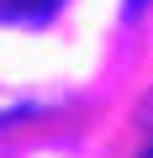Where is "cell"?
<instances>
[{"label":"cell","mask_w":153,"mask_h":158,"mask_svg":"<svg viewBox=\"0 0 153 158\" xmlns=\"http://www.w3.org/2000/svg\"><path fill=\"white\" fill-rule=\"evenodd\" d=\"M58 6V0H16V6H11V16H48Z\"/></svg>","instance_id":"6da1fadb"},{"label":"cell","mask_w":153,"mask_h":158,"mask_svg":"<svg viewBox=\"0 0 153 158\" xmlns=\"http://www.w3.org/2000/svg\"><path fill=\"white\" fill-rule=\"evenodd\" d=\"M153 11V0H121V21H142Z\"/></svg>","instance_id":"7a4b0ae2"},{"label":"cell","mask_w":153,"mask_h":158,"mask_svg":"<svg viewBox=\"0 0 153 158\" xmlns=\"http://www.w3.org/2000/svg\"><path fill=\"white\" fill-rule=\"evenodd\" d=\"M137 158H153V142H148V148H142V153H137Z\"/></svg>","instance_id":"3957f363"}]
</instances>
